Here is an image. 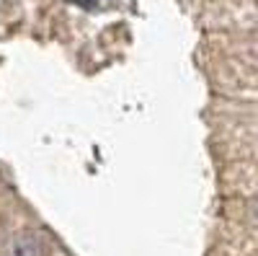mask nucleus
Segmentation results:
<instances>
[{
	"mask_svg": "<svg viewBox=\"0 0 258 256\" xmlns=\"http://www.w3.org/2000/svg\"><path fill=\"white\" fill-rule=\"evenodd\" d=\"M3 256H44V241L34 230H21L6 243Z\"/></svg>",
	"mask_w": 258,
	"mask_h": 256,
	"instance_id": "f257e3e1",
	"label": "nucleus"
}]
</instances>
